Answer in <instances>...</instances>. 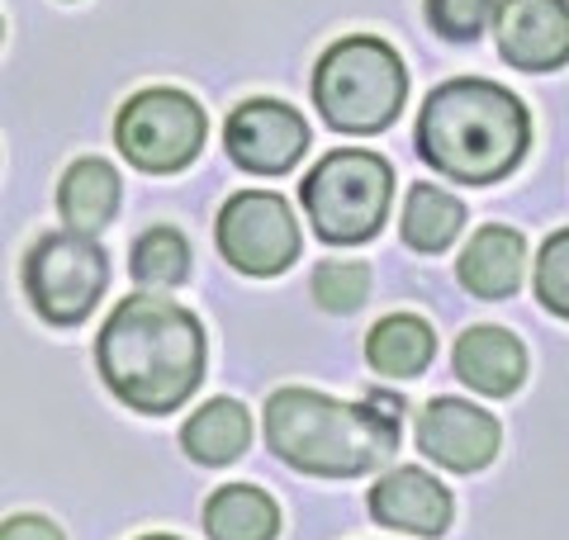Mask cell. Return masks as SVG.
<instances>
[{
	"mask_svg": "<svg viewBox=\"0 0 569 540\" xmlns=\"http://www.w3.org/2000/svg\"><path fill=\"white\" fill-rule=\"evenodd\" d=\"M104 384L138 412H176L204 380V328L167 294H129L96 341Z\"/></svg>",
	"mask_w": 569,
	"mask_h": 540,
	"instance_id": "cell-1",
	"label": "cell"
},
{
	"mask_svg": "<svg viewBox=\"0 0 569 540\" xmlns=\"http://www.w3.org/2000/svg\"><path fill=\"white\" fill-rule=\"evenodd\" d=\"M403 403L370 393L366 403H337L313 389H280L266 403V441L299 474L351 479L395 450Z\"/></svg>",
	"mask_w": 569,
	"mask_h": 540,
	"instance_id": "cell-2",
	"label": "cell"
},
{
	"mask_svg": "<svg viewBox=\"0 0 569 540\" xmlns=\"http://www.w3.org/2000/svg\"><path fill=\"white\" fill-rule=\"evenodd\" d=\"M531 138V119L512 90L460 77L427 96L418 114V152L437 176L489 186L512 176Z\"/></svg>",
	"mask_w": 569,
	"mask_h": 540,
	"instance_id": "cell-3",
	"label": "cell"
},
{
	"mask_svg": "<svg viewBox=\"0 0 569 540\" xmlns=\"http://www.w3.org/2000/svg\"><path fill=\"white\" fill-rule=\"evenodd\" d=\"M408 77L399 52L380 39H342L313 71V104L337 133H380L399 119Z\"/></svg>",
	"mask_w": 569,
	"mask_h": 540,
	"instance_id": "cell-4",
	"label": "cell"
},
{
	"mask_svg": "<svg viewBox=\"0 0 569 540\" xmlns=\"http://www.w3.org/2000/svg\"><path fill=\"white\" fill-rule=\"evenodd\" d=\"M299 194H305V209L318 238L328 247H356L380 232L389 213V194H395V171L376 152L342 148L318 161L305 176Z\"/></svg>",
	"mask_w": 569,
	"mask_h": 540,
	"instance_id": "cell-5",
	"label": "cell"
},
{
	"mask_svg": "<svg viewBox=\"0 0 569 540\" xmlns=\"http://www.w3.org/2000/svg\"><path fill=\"white\" fill-rule=\"evenodd\" d=\"M110 280L104 251L81 232H48L24 257V290L52 328H77L96 313Z\"/></svg>",
	"mask_w": 569,
	"mask_h": 540,
	"instance_id": "cell-6",
	"label": "cell"
},
{
	"mask_svg": "<svg viewBox=\"0 0 569 540\" xmlns=\"http://www.w3.org/2000/svg\"><path fill=\"white\" fill-rule=\"evenodd\" d=\"M209 119L181 90H142L119 110L114 142L119 152L148 176L186 171L204 148Z\"/></svg>",
	"mask_w": 569,
	"mask_h": 540,
	"instance_id": "cell-7",
	"label": "cell"
},
{
	"mask_svg": "<svg viewBox=\"0 0 569 540\" xmlns=\"http://www.w3.org/2000/svg\"><path fill=\"white\" fill-rule=\"evenodd\" d=\"M219 251L223 261L242 276H280L299 257V228L290 204L271 190H247L233 194L219 213Z\"/></svg>",
	"mask_w": 569,
	"mask_h": 540,
	"instance_id": "cell-8",
	"label": "cell"
},
{
	"mask_svg": "<svg viewBox=\"0 0 569 540\" xmlns=\"http://www.w3.org/2000/svg\"><path fill=\"white\" fill-rule=\"evenodd\" d=\"M228 157L252 176H284L309 148V123L280 100H247L223 129Z\"/></svg>",
	"mask_w": 569,
	"mask_h": 540,
	"instance_id": "cell-9",
	"label": "cell"
},
{
	"mask_svg": "<svg viewBox=\"0 0 569 540\" xmlns=\"http://www.w3.org/2000/svg\"><path fill=\"white\" fill-rule=\"evenodd\" d=\"M498 52L522 71H556L569 62V0H503L493 10Z\"/></svg>",
	"mask_w": 569,
	"mask_h": 540,
	"instance_id": "cell-10",
	"label": "cell"
},
{
	"mask_svg": "<svg viewBox=\"0 0 569 540\" xmlns=\"http://www.w3.org/2000/svg\"><path fill=\"white\" fill-rule=\"evenodd\" d=\"M498 422L485 408L460 403V399H432L418 418V446L427 460H437L441 470L456 474H475L485 470L498 450Z\"/></svg>",
	"mask_w": 569,
	"mask_h": 540,
	"instance_id": "cell-11",
	"label": "cell"
},
{
	"mask_svg": "<svg viewBox=\"0 0 569 540\" xmlns=\"http://www.w3.org/2000/svg\"><path fill=\"white\" fill-rule=\"evenodd\" d=\"M370 517L408 536H441L451 527V493L422 470H389L370 489Z\"/></svg>",
	"mask_w": 569,
	"mask_h": 540,
	"instance_id": "cell-12",
	"label": "cell"
},
{
	"mask_svg": "<svg viewBox=\"0 0 569 540\" xmlns=\"http://www.w3.org/2000/svg\"><path fill=\"white\" fill-rule=\"evenodd\" d=\"M456 374L485 399H508L527 374V351L503 328H470L456 341Z\"/></svg>",
	"mask_w": 569,
	"mask_h": 540,
	"instance_id": "cell-13",
	"label": "cell"
},
{
	"mask_svg": "<svg viewBox=\"0 0 569 540\" xmlns=\"http://www.w3.org/2000/svg\"><path fill=\"white\" fill-rule=\"evenodd\" d=\"M522 261H527V247L512 228H479L470 247L460 251V284L479 299H503L518 290L522 280Z\"/></svg>",
	"mask_w": 569,
	"mask_h": 540,
	"instance_id": "cell-14",
	"label": "cell"
},
{
	"mask_svg": "<svg viewBox=\"0 0 569 540\" xmlns=\"http://www.w3.org/2000/svg\"><path fill=\"white\" fill-rule=\"evenodd\" d=\"M58 209L67 219V232H81V238H91V232H100L110 223L114 209H119V176H114L110 161L81 157L77 167L62 176Z\"/></svg>",
	"mask_w": 569,
	"mask_h": 540,
	"instance_id": "cell-15",
	"label": "cell"
},
{
	"mask_svg": "<svg viewBox=\"0 0 569 540\" xmlns=\"http://www.w3.org/2000/svg\"><path fill=\"white\" fill-rule=\"evenodd\" d=\"M432 356H437V332L413 313L380 318L366 337V360L380 374H395V380H413V374H422L427 366H432Z\"/></svg>",
	"mask_w": 569,
	"mask_h": 540,
	"instance_id": "cell-16",
	"label": "cell"
},
{
	"mask_svg": "<svg viewBox=\"0 0 569 540\" xmlns=\"http://www.w3.org/2000/svg\"><path fill=\"white\" fill-rule=\"evenodd\" d=\"M247 441H252V418H247V408L233 403V399L204 403L186 422V431H181L186 456L209 464V470H219V464H233L242 450H247Z\"/></svg>",
	"mask_w": 569,
	"mask_h": 540,
	"instance_id": "cell-17",
	"label": "cell"
},
{
	"mask_svg": "<svg viewBox=\"0 0 569 540\" xmlns=\"http://www.w3.org/2000/svg\"><path fill=\"white\" fill-rule=\"evenodd\" d=\"M204 531L209 540H276L280 508L271 493L252 489V483H228V489L209 498Z\"/></svg>",
	"mask_w": 569,
	"mask_h": 540,
	"instance_id": "cell-18",
	"label": "cell"
},
{
	"mask_svg": "<svg viewBox=\"0 0 569 540\" xmlns=\"http://www.w3.org/2000/svg\"><path fill=\"white\" fill-rule=\"evenodd\" d=\"M466 228V204L437 186H413L403 204V242L413 251H447L456 232Z\"/></svg>",
	"mask_w": 569,
	"mask_h": 540,
	"instance_id": "cell-19",
	"label": "cell"
},
{
	"mask_svg": "<svg viewBox=\"0 0 569 540\" xmlns=\"http://www.w3.org/2000/svg\"><path fill=\"white\" fill-rule=\"evenodd\" d=\"M133 276L138 284H148V290H167V284H181L186 270H190V247L181 232L171 228H152L142 232V238L133 242Z\"/></svg>",
	"mask_w": 569,
	"mask_h": 540,
	"instance_id": "cell-20",
	"label": "cell"
},
{
	"mask_svg": "<svg viewBox=\"0 0 569 540\" xmlns=\"http://www.w3.org/2000/svg\"><path fill=\"white\" fill-rule=\"evenodd\" d=\"M370 294V270L361 261H323L313 270V299L328 313H356Z\"/></svg>",
	"mask_w": 569,
	"mask_h": 540,
	"instance_id": "cell-21",
	"label": "cell"
},
{
	"mask_svg": "<svg viewBox=\"0 0 569 540\" xmlns=\"http://www.w3.org/2000/svg\"><path fill=\"white\" fill-rule=\"evenodd\" d=\"M493 20V0H427V24L451 43H475Z\"/></svg>",
	"mask_w": 569,
	"mask_h": 540,
	"instance_id": "cell-22",
	"label": "cell"
},
{
	"mask_svg": "<svg viewBox=\"0 0 569 540\" xmlns=\"http://www.w3.org/2000/svg\"><path fill=\"white\" fill-rule=\"evenodd\" d=\"M537 294L556 318H569V228L556 232L537 257Z\"/></svg>",
	"mask_w": 569,
	"mask_h": 540,
	"instance_id": "cell-23",
	"label": "cell"
},
{
	"mask_svg": "<svg viewBox=\"0 0 569 540\" xmlns=\"http://www.w3.org/2000/svg\"><path fill=\"white\" fill-rule=\"evenodd\" d=\"M0 540H62V531L48 517H10L0 527Z\"/></svg>",
	"mask_w": 569,
	"mask_h": 540,
	"instance_id": "cell-24",
	"label": "cell"
},
{
	"mask_svg": "<svg viewBox=\"0 0 569 540\" xmlns=\"http://www.w3.org/2000/svg\"><path fill=\"white\" fill-rule=\"evenodd\" d=\"M142 540H171V536H142Z\"/></svg>",
	"mask_w": 569,
	"mask_h": 540,
	"instance_id": "cell-25",
	"label": "cell"
}]
</instances>
